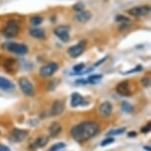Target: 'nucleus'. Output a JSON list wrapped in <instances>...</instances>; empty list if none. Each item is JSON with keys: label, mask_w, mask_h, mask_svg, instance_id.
<instances>
[{"label": "nucleus", "mask_w": 151, "mask_h": 151, "mask_svg": "<svg viewBox=\"0 0 151 151\" xmlns=\"http://www.w3.org/2000/svg\"><path fill=\"white\" fill-rule=\"evenodd\" d=\"M100 125L96 122H82L74 125L70 129V134L74 140L78 142H84L95 137L100 132Z\"/></svg>", "instance_id": "1"}, {"label": "nucleus", "mask_w": 151, "mask_h": 151, "mask_svg": "<svg viewBox=\"0 0 151 151\" xmlns=\"http://www.w3.org/2000/svg\"><path fill=\"white\" fill-rule=\"evenodd\" d=\"M19 31H20L19 22L15 19H11V20H8L7 23L5 24V26L3 27V29L1 31V34L3 35L4 38L12 39L18 35Z\"/></svg>", "instance_id": "2"}, {"label": "nucleus", "mask_w": 151, "mask_h": 151, "mask_svg": "<svg viewBox=\"0 0 151 151\" xmlns=\"http://www.w3.org/2000/svg\"><path fill=\"white\" fill-rule=\"evenodd\" d=\"M2 47H4L8 52H13L18 55H25L29 52V48L26 45L19 44V42H7V44H4L2 45Z\"/></svg>", "instance_id": "3"}, {"label": "nucleus", "mask_w": 151, "mask_h": 151, "mask_svg": "<svg viewBox=\"0 0 151 151\" xmlns=\"http://www.w3.org/2000/svg\"><path fill=\"white\" fill-rule=\"evenodd\" d=\"M18 84L20 86V89H21V91L25 94V95L30 96V97L35 95V89H34V86H33L32 82H31L28 78H26V77L19 78Z\"/></svg>", "instance_id": "4"}, {"label": "nucleus", "mask_w": 151, "mask_h": 151, "mask_svg": "<svg viewBox=\"0 0 151 151\" xmlns=\"http://www.w3.org/2000/svg\"><path fill=\"white\" fill-rule=\"evenodd\" d=\"M85 47H86V41L83 40V41H80L77 42L76 45H71V47L67 50V53L69 55V56L73 58H79L82 53L84 52Z\"/></svg>", "instance_id": "5"}, {"label": "nucleus", "mask_w": 151, "mask_h": 151, "mask_svg": "<svg viewBox=\"0 0 151 151\" xmlns=\"http://www.w3.org/2000/svg\"><path fill=\"white\" fill-rule=\"evenodd\" d=\"M58 69V64L55 61H50L48 63L42 65L40 68V74L42 77H50Z\"/></svg>", "instance_id": "6"}, {"label": "nucleus", "mask_w": 151, "mask_h": 151, "mask_svg": "<svg viewBox=\"0 0 151 151\" xmlns=\"http://www.w3.org/2000/svg\"><path fill=\"white\" fill-rule=\"evenodd\" d=\"M69 31H70L69 26H66V25H60V26L55 28V31H53V33H55V35L58 37L62 42H67L70 39Z\"/></svg>", "instance_id": "7"}, {"label": "nucleus", "mask_w": 151, "mask_h": 151, "mask_svg": "<svg viewBox=\"0 0 151 151\" xmlns=\"http://www.w3.org/2000/svg\"><path fill=\"white\" fill-rule=\"evenodd\" d=\"M151 8L149 5H140V6H135L132 7L127 11L129 13V15L133 17H143L146 16L150 13Z\"/></svg>", "instance_id": "8"}, {"label": "nucleus", "mask_w": 151, "mask_h": 151, "mask_svg": "<svg viewBox=\"0 0 151 151\" xmlns=\"http://www.w3.org/2000/svg\"><path fill=\"white\" fill-rule=\"evenodd\" d=\"M116 92H118V94L124 97H129L132 94V91L130 89V83H129V81H127V80L119 82V83L116 85Z\"/></svg>", "instance_id": "9"}, {"label": "nucleus", "mask_w": 151, "mask_h": 151, "mask_svg": "<svg viewBox=\"0 0 151 151\" xmlns=\"http://www.w3.org/2000/svg\"><path fill=\"white\" fill-rule=\"evenodd\" d=\"M28 134H29V132H28V130L26 129H14L12 132H11L10 138H11V140L14 142H22L26 139Z\"/></svg>", "instance_id": "10"}, {"label": "nucleus", "mask_w": 151, "mask_h": 151, "mask_svg": "<svg viewBox=\"0 0 151 151\" xmlns=\"http://www.w3.org/2000/svg\"><path fill=\"white\" fill-rule=\"evenodd\" d=\"M2 65L8 73H15L18 69V63L14 58H5L2 62Z\"/></svg>", "instance_id": "11"}, {"label": "nucleus", "mask_w": 151, "mask_h": 151, "mask_svg": "<svg viewBox=\"0 0 151 151\" xmlns=\"http://www.w3.org/2000/svg\"><path fill=\"white\" fill-rule=\"evenodd\" d=\"M112 112H113V105L110 102L106 101L100 105L99 113L102 118H109L112 115Z\"/></svg>", "instance_id": "12"}, {"label": "nucleus", "mask_w": 151, "mask_h": 151, "mask_svg": "<svg viewBox=\"0 0 151 151\" xmlns=\"http://www.w3.org/2000/svg\"><path fill=\"white\" fill-rule=\"evenodd\" d=\"M64 111V103L60 100H55L52 105V109H50V115L52 116H58L61 115Z\"/></svg>", "instance_id": "13"}, {"label": "nucleus", "mask_w": 151, "mask_h": 151, "mask_svg": "<svg viewBox=\"0 0 151 151\" xmlns=\"http://www.w3.org/2000/svg\"><path fill=\"white\" fill-rule=\"evenodd\" d=\"M92 18V13L90 11L83 10L81 12H77L74 16V20L78 23H86L88 21H90Z\"/></svg>", "instance_id": "14"}, {"label": "nucleus", "mask_w": 151, "mask_h": 151, "mask_svg": "<svg viewBox=\"0 0 151 151\" xmlns=\"http://www.w3.org/2000/svg\"><path fill=\"white\" fill-rule=\"evenodd\" d=\"M0 89L4 91H12L15 89V84L8 78L0 76Z\"/></svg>", "instance_id": "15"}, {"label": "nucleus", "mask_w": 151, "mask_h": 151, "mask_svg": "<svg viewBox=\"0 0 151 151\" xmlns=\"http://www.w3.org/2000/svg\"><path fill=\"white\" fill-rule=\"evenodd\" d=\"M70 105L72 108H77L79 106H82V105H84V98L80 94L73 93L72 95H71Z\"/></svg>", "instance_id": "16"}, {"label": "nucleus", "mask_w": 151, "mask_h": 151, "mask_svg": "<svg viewBox=\"0 0 151 151\" xmlns=\"http://www.w3.org/2000/svg\"><path fill=\"white\" fill-rule=\"evenodd\" d=\"M61 132V124L58 122H53L52 124L48 127V133L50 137H55Z\"/></svg>", "instance_id": "17"}, {"label": "nucleus", "mask_w": 151, "mask_h": 151, "mask_svg": "<svg viewBox=\"0 0 151 151\" xmlns=\"http://www.w3.org/2000/svg\"><path fill=\"white\" fill-rule=\"evenodd\" d=\"M29 34L31 37H33V38H35V39H39V40L45 39V30H42V28H38V27L31 28L29 30Z\"/></svg>", "instance_id": "18"}, {"label": "nucleus", "mask_w": 151, "mask_h": 151, "mask_svg": "<svg viewBox=\"0 0 151 151\" xmlns=\"http://www.w3.org/2000/svg\"><path fill=\"white\" fill-rule=\"evenodd\" d=\"M47 142H48V137H47V136H40V137H38L34 141L33 144H31V147H34L35 149L36 148L44 147L47 145Z\"/></svg>", "instance_id": "19"}, {"label": "nucleus", "mask_w": 151, "mask_h": 151, "mask_svg": "<svg viewBox=\"0 0 151 151\" xmlns=\"http://www.w3.org/2000/svg\"><path fill=\"white\" fill-rule=\"evenodd\" d=\"M102 78H103V75H102V74H93V75L88 76V78L86 80L88 83L95 85V84H98L99 82L102 80Z\"/></svg>", "instance_id": "20"}, {"label": "nucleus", "mask_w": 151, "mask_h": 151, "mask_svg": "<svg viewBox=\"0 0 151 151\" xmlns=\"http://www.w3.org/2000/svg\"><path fill=\"white\" fill-rule=\"evenodd\" d=\"M42 22H44V18L41 17V16H39V15L31 17V19H30V23L33 25V26H35V27L39 26V25H41Z\"/></svg>", "instance_id": "21"}, {"label": "nucleus", "mask_w": 151, "mask_h": 151, "mask_svg": "<svg viewBox=\"0 0 151 151\" xmlns=\"http://www.w3.org/2000/svg\"><path fill=\"white\" fill-rule=\"evenodd\" d=\"M125 132V127H119V129H111L110 132H108L107 135L108 136H115V135H119L122 133H124Z\"/></svg>", "instance_id": "22"}, {"label": "nucleus", "mask_w": 151, "mask_h": 151, "mask_svg": "<svg viewBox=\"0 0 151 151\" xmlns=\"http://www.w3.org/2000/svg\"><path fill=\"white\" fill-rule=\"evenodd\" d=\"M121 108H122V110L124 111V113H132V111H133V107H132V104H129V102H122V105H121Z\"/></svg>", "instance_id": "23"}, {"label": "nucleus", "mask_w": 151, "mask_h": 151, "mask_svg": "<svg viewBox=\"0 0 151 151\" xmlns=\"http://www.w3.org/2000/svg\"><path fill=\"white\" fill-rule=\"evenodd\" d=\"M65 147H66V144H65L64 142H58V143L53 144L47 151H60L61 149H63Z\"/></svg>", "instance_id": "24"}, {"label": "nucleus", "mask_w": 151, "mask_h": 151, "mask_svg": "<svg viewBox=\"0 0 151 151\" xmlns=\"http://www.w3.org/2000/svg\"><path fill=\"white\" fill-rule=\"evenodd\" d=\"M58 83H59V80H58V79H53V80L50 81L47 84V91H53L56 88V86L58 85Z\"/></svg>", "instance_id": "25"}, {"label": "nucleus", "mask_w": 151, "mask_h": 151, "mask_svg": "<svg viewBox=\"0 0 151 151\" xmlns=\"http://www.w3.org/2000/svg\"><path fill=\"white\" fill-rule=\"evenodd\" d=\"M116 22H118V23H129L130 21V19L129 18V17H127V16H124V15H122V14H119V15H116Z\"/></svg>", "instance_id": "26"}, {"label": "nucleus", "mask_w": 151, "mask_h": 151, "mask_svg": "<svg viewBox=\"0 0 151 151\" xmlns=\"http://www.w3.org/2000/svg\"><path fill=\"white\" fill-rule=\"evenodd\" d=\"M84 68H85V64L84 63H78V64L74 65L73 68H72V70H73L74 74H76V75H77V74L80 73L81 71L84 69Z\"/></svg>", "instance_id": "27"}, {"label": "nucleus", "mask_w": 151, "mask_h": 151, "mask_svg": "<svg viewBox=\"0 0 151 151\" xmlns=\"http://www.w3.org/2000/svg\"><path fill=\"white\" fill-rule=\"evenodd\" d=\"M84 4L82 3V2H77V3H75L73 5V9L74 11H76V12H81V11L84 10Z\"/></svg>", "instance_id": "28"}, {"label": "nucleus", "mask_w": 151, "mask_h": 151, "mask_svg": "<svg viewBox=\"0 0 151 151\" xmlns=\"http://www.w3.org/2000/svg\"><path fill=\"white\" fill-rule=\"evenodd\" d=\"M115 142V138L114 137H107V138H105L102 140L101 142V146H107V145H109V144H112Z\"/></svg>", "instance_id": "29"}, {"label": "nucleus", "mask_w": 151, "mask_h": 151, "mask_svg": "<svg viewBox=\"0 0 151 151\" xmlns=\"http://www.w3.org/2000/svg\"><path fill=\"white\" fill-rule=\"evenodd\" d=\"M142 70V65H136L135 67H133L132 69L130 70H127L125 71V72H124V74H130V73H136V72H139V71Z\"/></svg>", "instance_id": "30"}, {"label": "nucleus", "mask_w": 151, "mask_h": 151, "mask_svg": "<svg viewBox=\"0 0 151 151\" xmlns=\"http://www.w3.org/2000/svg\"><path fill=\"white\" fill-rule=\"evenodd\" d=\"M141 84L143 85L144 87H149L150 84H151V81H150V78L149 77H143L141 79Z\"/></svg>", "instance_id": "31"}, {"label": "nucleus", "mask_w": 151, "mask_h": 151, "mask_svg": "<svg viewBox=\"0 0 151 151\" xmlns=\"http://www.w3.org/2000/svg\"><path fill=\"white\" fill-rule=\"evenodd\" d=\"M149 132H151V122H148L146 125H144V127L141 129L142 133H148Z\"/></svg>", "instance_id": "32"}, {"label": "nucleus", "mask_w": 151, "mask_h": 151, "mask_svg": "<svg viewBox=\"0 0 151 151\" xmlns=\"http://www.w3.org/2000/svg\"><path fill=\"white\" fill-rule=\"evenodd\" d=\"M75 83L77 84V85H86V84H88V82H87L86 79L81 78V79H77Z\"/></svg>", "instance_id": "33"}, {"label": "nucleus", "mask_w": 151, "mask_h": 151, "mask_svg": "<svg viewBox=\"0 0 151 151\" xmlns=\"http://www.w3.org/2000/svg\"><path fill=\"white\" fill-rule=\"evenodd\" d=\"M0 151H11V149L7 146V145L0 143Z\"/></svg>", "instance_id": "34"}, {"label": "nucleus", "mask_w": 151, "mask_h": 151, "mask_svg": "<svg viewBox=\"0 0 151 151\" xmlns=\"http://www.w3.org/2000/svg\"><path fill=\"white\" fill-rule=\"evenodd\" d=\"M106 58H104L100 59V61H99V62H96V63H95V65H94V66H99L100 64H101V63H103V62H104L105 60H106Z\"/></svg>", "instance_id": "35"}, {"label": "nucleus", "mask_w": 151, "mask_h": 151, "mask_svg": "<svg viewBox=\"0 0 151 151\" xmlns=\"http://www.w3.org/2000/svg\"><path fill=\"white\" fill-rule=\"evenodd\" d=\"M50 20L52 21V23H55V20H56V16L55 15H53V16H52V17H50Z\"/></svg>", "instance_id": "36"}, {"label": "nucleus", "mask_w": 151, "mask_h": 151, "mask_svg": "<svg viewBox=\"0 0 151 151\" xmlns=\"http://www.w3.org/2000/svg\"><path fill=\"white\" fill-rule=\"evenodd\" d=\"M136 134V133L133 132H129V136H134Z\"/></svg>", "instance_id": "37"}, {"label": "nucleus", "mask_w": 151, "mask_h": 151, "mask_svg": "<svg viewBox=\"0 0 151 151\" xmlns=\"http://www.w3.org/2000/svg\"><path fill=\"white\" fill-rule=\"evenodd\" d=\"M144 150H147V151H150V146H144Z\"/></svg>", "instance_id": "38"}]
</instances>
